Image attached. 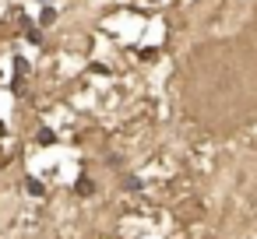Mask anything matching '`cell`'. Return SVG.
Here are the masks:
<instances>
[{
    "label": "cell",
    "mask_w": 257,
    "mask_h": 239,
    "mask_svg": "<svg viewBox=\"0 0 257 239\" xmlns=\"http://www.w3.org/2000/svg\"><path fill=\"white\" fill-rule=\"evenodd\" d=\"M25 190H29L32 197H43V193H46V186H43L36 176H25Z\"/></svg>",
    "instance_id": "obj_1"
},
{
    "label": "cell",
    "mask_w": 257,
    "mask_h": 239,
    "mask_svg": "<svg viewBox=\"0 0 257 239\" xmlns=\"http://www.w3.org/2000/svg\"><path fill=\"white\" fill-rule=\"evenodd\" d=\"M25 36H29V43H43V32H39V29H29Z\"/></svg>",
    "instance_id": "obj_5"
},
{
    "label": "cell",
    "mask_w": 257,
    "mask_h": 239,
    "mask_svg": "<svg viewBox=\"0 0 257 239\" xmlns=\"http://www.w3.org/2000/svg\"><path fill=\"white\" fill-rule=\"evenodd\" d=\"M4 134H8V130H4V120H0V137H4Z\"/></svg>",
    "instance_id": "obj_6"
},
{
    "label": "cell",
    "mask_w": 257,
    "mask_h": 239,
    "mask_svg": "<svg viewBox=\"0 0 257 239\" xmlns=\"http://www.w3.org/2000/svg\"><path fill=\"white\" fill-rule=\"evenodd\" d=\"M46 4H53V0H46Z\"/></svg>",
    "instance_id": "obj_7"
},
{
    "label": "cell",
    "mask_w": 257,
    "mask_h": 239,
    "mask_svg": "<svg viewBox=\"0 0 257 239\" xmlns=\"http://www.w3.org/2000/svg\"><path fill=\"white\" fill-rule=\"evenodd\" d=\"M15 71H18V85H22V81H25V74H29V60H22V57H18V60H15Z\"/></svg>",
    "instance_id": "obj_3"
},
{
    "label": "cell",
    "mask_w": 257,
    "mask_h": 239,
    "mask_svg": "<svg viewBox=\"0 0 257 239\" xmlns=\"http://www.w3.org/2000/svg\"><path fill=\"white\" fill-rule=\"evenodd\" d=\"M53 22H57V11H53V8H46V11L39 15V25H53Z\"/></svg>",
    "instance_id": "obj_4"
},
{
    "label": "cell",
    "mask_w": 257,
    "mask_h": 239,
    "mask_svg": "<svg viewBox=\"0 0 257 239\" xmlns=\"http://www.w3.org/2000/svg\"><path fill=\"white\" fill-rule=\"evenodd\" d=\"M78 193H81V197H92V193H95V183H92L88 176H81V179H78Z\"/></svg>",
    "instance_id": "obj_2"
}]
</instances>
